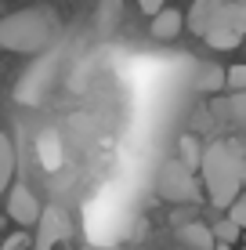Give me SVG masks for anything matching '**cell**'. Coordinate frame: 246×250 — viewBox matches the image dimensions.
<instances>
[{
    "instance_id": "277c9868",
    "label": "cell",
    "mask_w": 246,
    "mask_h": 250,
    "mask_svg": "<svg viewBox=\"0 0 246 250\" xmlns=\"http://www.w3.org/2000/svg\"><path fill=\"white\" fill-rule=\"evenodd\" d=\"M65 236H69V218H65V210L44 207V214H40V221H37L33 250H55V243H62Z\"/></svg>"
},
{
    "instance_id": "52a82bcc",
    "label": "cell",
    "mask_w": 246,
    "mask_h": 250,
    "mask_svg": "<svg viewBox=\"0 0 246 250\" xmlns=\"http://www.w3.org/2000/svg\"><path fill=\"white\" fill-rule=\"evenodd\" d=\"M177 243L189 247V250H214L217 247V236L210 225H199V221H185L177 229Z\"/></svg>"
},
{
    "instance_id": "ffe728a7",
    "label": "cell",
    "mask_w": 246,
    "mask_h": 250,
    "mask_svg": "<svg viewBox=\"0 0 246 250\" xmlns=\"http://www.w3.org/2000/svg\"><path fill=\"white\" fill-rule=\"evenodd\" d=\"M232 109H235V120H243V124H246V94H235Z\"/></svg>"
},
{
    "instance_id": "5b68a950",
    "label": "cell",
    "mask_w": 246,
    "mask_h": 250,
    "mask_svg": "<svg viewBox=\"0 0 246 250\" xmlns=\"http://www.w3.org/2000/svg\"><path fill=\"white\" fill-rule=\"evenodd\" d=\"M7 214H11V221H19L22 229H29V225L40 221L44 207H40V200L33 196L29 185H11L7 188Z\"/></svg>"
},
{
    "instance_id": "ba28073f",
    "label": "cell",
    "mask_w": 246,
    "mask_h": 250,
    "mask_svg": "<svg viewBox=\"0 0 246 250\" xmlns=\"http://www.w3.org/2000/svg\"><path fill=\"white\" fill-rule=\"evenodd\" d=\"M185 25H189V22H185L181 11H174V7H163L159 15H152V37H156V40H174L177 33L185 29Z\"/></svg>"
},
{
    "instance_id": "d6986e66",
    "label": "cell",
    "mask_w": 246,
    "mask_h": 250,
    "mask_svg": "<svg viewBox=\"0 0 246 250\" xmlns=\"http://www.w3.org/2000/svg\"><path fill=\"white\" fill-rule=\"evenodd\" d=\"M163 4H167V0H138V7L145 15H159V11H163Z\"/></svg>"
},
{
    "instance_id": "e0dca14e",
    "label": "cell",
    "mask_w": 246,
    "mask_h": 250,
    "mask_svg": "<svg viewBox=\"0 0 246 250\" xmlns=\"http://www.w3.org/2000/svg\"><path fill=\"white\" fill-rule=\"evenodd\" d=\"M228 218H232L239 229H246V192H239V200L228 207Z\"/></svg>"
},
{
    "instance_id": "8fae6325",
    "label": "cell",
    "mask_w": 246,
    "mask_h": 250,
    "mask_svg": "<svg viewBox=\"0 0 246 250\" xmlns=\"http://www.w3.org/2000/svg\"><path fill=\"white\" fill-rule=\"evenodd\" d=\"M203 40H207L210 47H217V51H232V47H239L243 33H239V29H232V25H210Z\"/></svg>"
},
{
    "instance_id": "30bf717a",
    "label": "cell",
    "mask_w": 246,
    "mask_h": 250,
    "mask_svg": "<svg viewBox=\"0 0 246 250\" xmlns=\"http://www.w3.org/2000/svg\"><path fill=\"white\" fill-rule=\"evenodd\" d=\"M214 25H232V29H239L246 37V0H228L221 11H217Z\"/></svg>"
},
{
    "instance_id": "5bb4252c",
    "label": "cell",
    "mask_w": 246,
    "mask_h": 250,
    "mask_svg": "<svg viewBox=\"0 0 246 250\" xmlns=\"http://www.w3.org/2000/svg\"><path fill=\"white\" fill-rule=\"evenodd\" d=\"M239 225H235V221L232 218H225V221H217V225H214V236H217V243H228V247H232L235 243V239H239Z\"/></svg>"
},
{
    "instance_id": "44dd1931",
    "label": "cell",
    "mask_w": 246,
    "mask_h": 250,
    "mask_svg": "<svg viewBox=\"0 0 246 250\" xmlns=\"http://www.w3.org/2000/svg\"><path fill=\"white\" fill-rule=\"evenodd\" d=\"M83 250H116V247H83Z\"/></svg>"
},
{
    "instance_id": "7a4b0ae2",
    "label": "cell",
    "mask_w": 246,
    "mask_h": 250,
    "mask_svg": "<svg viewBox=\"0 0 246 250\" xmlns=\"http://www.w3.org/2000/svg\"><path fill=\"white\" fill-rule=\"evenodd\" d=\"M199 174H203V188H207L210 203L228 210V207L239 200V192H243L246 167L225 142H214V145H207V152H203Z\"/></svg>"
},
{
    "instance_id": "7402d4cb",
    "label": "cell",
    "mask_w": 246,
    "mask_h": 250,
    "mask_svg": "<svg viewBox=\"0 0 246 250\" xmlns=\"http://www.w3.org/2000/svg\"><path fill=\"white\" fill-rule=\"evenodd\" d=\"M214 250H232V247H228V243H217V247H214Z\"/></svg>"
},
{
    "instance_id": "7c38bea8",
    "label": "cell",
    "mask_w": 246,
    "mask_h": 250,
    "mask_svg": "<svg viewBox=\"0 0 246 250\" xmlns=\"http://www.w3.org/2000/svg\"><path fill=\"white\" fill-rule=\"evenodd\" d=\"M196 87L199 91H221V87H228V69H221V65H203L199 76H196Z\"/></svg>"
},
{
    "instance_id": "3957f363",
    "label": "cell",
    "mask_w": 246,
    "mask_h": 250,
    "mask_svg": "<svg viewBox=\"0 0 246 250\" xmlns=\"http://www.w3.org/2000/svg\"><path fill=\"white\" fill-rule=\"evenodd\" d=\"M156 192H159V200H167V203H199L203 188H199L196 170H192L181 156H174V160H167L163 167H159Z\"/></svg>"
},
{
    "instance_id": "8992f818",
    "label": "cell",
    "mask_w": 246,
    "mask_h": 250,
    "mask_svg": "<svg viewBox=\"0 0 246 250\" xmlns=\"http://www.w3.org/2000/svg\"><path fill=\"white\" fill-rule=\"evenodd\" d=\"M228 4V0H192V11H189V29L196 33V37H207V29L214 25V19H217V11Z\"/></svg>"
},
{
    "instance_id": "4fadbf2b",
    "label": "cell",
    "mask_w": 246,
    "mask_h": 250,
    "mask_svg": "<svg viewBox=\"0 0 246 250\" xmlns=\"http://www.w3.org/2000/svg\"><path fill=\"white\" fill-rule=\"evenodd\" d=\"M203 152H207V149H199V142H196L192 134H181V160L189 163L192 170H196L199 163H203Z\"/></svg>"
},
{
    "instance_id": "ac0fdd59",
    "label": "cell",
    "mask_w": 246,
    "mask_h": 250,
    "mask_svg": "<svg viewBox=\"0 0 246 250\" xmlns=\"http://www.w3.org/2000/svg\"><path fill=\"white\" fill-rule=\"evenodd\" d=\"M29 247H33L29 236H25V232H15V236L4 239V247H0V250H29Z\"/></svg>"
},
{
    "instance_id": "2e32d148",
    "label": "cell",
    "mask_w": 246,
    "mask_h": 250,
    "mask_svg": "<svg viewBox=\"0 0 246 250\" xmlns=\"http://www.w3.org/2000/svg\"><path fill=\"white\" fill-rule=\"evenodd\" d=\"M40 152H44L47 167H58V142H55V134H47L44 142H40Z\"/></svg>"
},
{
    "instance_id": "9c48e42d",
    "label": "cell",
    "mask_w": 246,
    "mask_h": 250,
    "mask_svg": "<svg viewBox=\"0 0 246 250\" xmlns=\"http://www.w3.org/2000/svg\"><path fill=\"white\" fill-rule=\"evenodd\" d=\"M15 167H19V152H15V142L7 134H0V196H7L15 178Z\"/></svg>"
},
{
    "instance_id": "6da1fadb",
    "label": "cell",
    "mask_w": 246,
    "mask_h": 250,
    "mask_svg": "<svg viewBox=\"0 0 246 250\" xmlns=\"http://www.w3.org/2000/svg\"><path fill=\"white\" fill-rule=\"evenodd\" d=\"M58 37V15L51 7H22L0 19V47L15 55H40Z\"/></svg>"
},
{
    "instance_id": "9a60e30c",
    "label": "cell",
    "mask_w": 246,
    "mask_h": 250,
    "mask_svg": "<svg viewBox=\"0 0 246 250\" xmlns=\"http://www.w3.org/2000/svg\"><path fill=\"white\" fill-rule=\"evenodd\" d=\"M228 91L246 94V65H232L228 69Z\"/></svg>"
}]
</instances>
